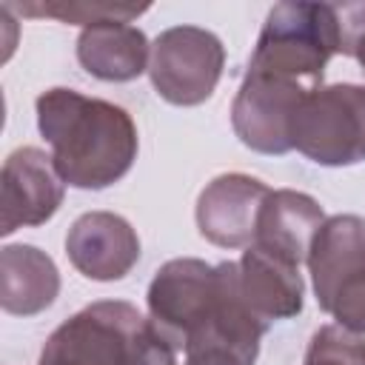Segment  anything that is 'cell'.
I'll use <instances>...</instances> for the list:
<instances>
[{
  "instance_id": "obj_1",
  "label": "cell",
  "mask_w": 365,
  "mask_h": 365,
  "mask_svg": "<svg viewBox=\"0 0 365 365\" xmlns=\"http://www.w3.org/2000/svg\"><path fill=\"white\" fill-rule=\"evenodd\" d=\"M37 128L63 182L86 191L114 185L137 160V128L125 108L74 88L37 97Z\"/></svg>"
},
{
  "instance_id": "obj_2",
  "label": "cell",
  "mask_w": 365,
  "mask_h": 365,
  "mask_svg": "<svg viewBox=\"0 0 365 365\" xmlns=\"http://www.w3.org/2000/svg\"><path fill=\"white\" fill-rule=\"evenodd\" d=\"M334 54H339L334 3L291 0L268 11L248 68L319 88Z\"/></svg>"
},
{
  "instance_id": "obj_3",
  "label": "cell",
  "mask_w": 365,
  "mask_h": 365,
  "mask_svg": "<svg viewBox=\"0 0 365 365\" xmlns=\"http://www.w3.org/2000/svg\"><path fill=\"white\" fill-rule=\"evenodd\" d=\"M308 268L319 308L339 328L365 334V220L328 217L311 242Z\"/></svg>"
},
{
  "instance_id": "obj_4",
  "label": "cell",
  "mask_w": 365,
  "mask_h": 365,
  "mask_svg": "<svg viewBox=\"0 0 365 365\" xmlns=\"http://www.w3.org/2000/svg\"><path fill=\"white\" fill-rule=\"evenodd\" d=\"M291 143L319 165L365 160V86L336 83L314 88L297 108Z\"/></svg>"
},
{
  "instance_id": "obj_5",
  "label": "cell",
  "mask_w": 365,
  "mask_h": 365,
  "mask_svg": "<svg viewBox=\"0 0 365 365\" xmlns=\"http://www.w3.org/2000/svg\"><path fill=\"white\" fill-rule=\"evenodd\" d=\"M148 319L123 299H103L66 319L43 345L40 365H128Z\"/></svg>"
},
{
  "instance_id": "obj_6",
  "label": "cell",
  "mask_w": 365,
  "mask_h": 365,
  "mask_svg": "<svg viewBox=\"0 0 365 365\" xmlns=\"http://www.w3.org/2000/svg\"><path fill=\"white\" fill-rule=\"evenodd\" d=\"M222 66L225 48L217 34L197 26H174L154 40L148 77L165 103L200 106L214 94Z\"/></svg>"
},
{
  "instance_id": "obj_7",
  "label": "cell",
  "mask_w": 365,
  "mask_h": 365,
  "mask_svg": "<svg viewBox=\"0 0 365 365\" xmlns=\"http://www.w3.org/2000/svg\"><path fill=\"white\" fill-rule=\"evenodd\" d=\"M222 288V262L208 265L194 257L165 262L148 285L151 325L182 354L185 336L208 317Z\"/></svg>"
},
{
  "instance_id": "obj_8",
  "label": "cell",
  "mask_w": 365,
  "mask_h": 365,
  "mask_svg": "<svg viewBox=\"0 0 365 365\" xmlns=\"http://www.w3.org/2000/svg\"><path fill=\"white\" fill-rule=\"evenodd\" d=\"M311 91L314 88L302 83L248 68L231 106V123L240 143L259 154L291 151V125Z\"/></svg>"
},
{
  "instance_id": "obj_9",
  "label": "cell",
  "mask_w": 365,
  "mask_h": 365,
  "mask_svg": "<svg viewBox=\"0 0 365 365\" xmlns=\"http://www.w3.org/2000/svg\"><path fill=\"white\" fill-rule=\"evenodd\" d=\"M63 185L46 151L34 145L11 151L0 174V234L51 220L63 205Z\"/></svg>"
},
{
  "instance_id": "obj_10",
  "label": "cell",
  "mask_w": 365,
  "mask_h": 365,
  "mask_svg": "<svg viewBox=\"0 0 365 365\" xmlns=\"http://www.w3.org/2000/svg\"><path fill=\"white\" fill-rule=\"evenodd\" d=\"M271 188L248 174H220L197 200V228L220 248H248Z\"/></svg>"
},
{
  "instance_id": "obj_11",
  "label": "cell",
  "mask_w": 365,
  "mask_h": 365,
  "mask_svg": "<svg viewBox=\"0 0 365 365\" xmlns=\"http://www.w3.org/2000/svg\"><path fill=\"white\" fill-rule=\"evenodd\" d=\"M71 265L97 282L123 279L140 259L137 231L111 211H88L74 220L66 237Z\"/></svg>"
},
{
  "instance_id": "obj_12",
  "label": "cell",
  "mask_w": 365,
  "mask_h": 365,
  "mask_svg": "<svg viewBox=\"0 0 365 365\" xmlns=\"http://www.w3.org/2000/svg\"><path fill=\"white\" fill-rule=\"evenodd\" d=\"M322 222L325 214L314 197L302 191L279 188L265 197L251 245L299 268V262H308L311 242L322 228Z\"/></svg>"
},
{
  "instance_id": "obj_13",
  "label": "cell",
  "mask_w": 365,
  "mask_h": 365,
  "mask_svg": "<svg viewBox=\"0 0 365 365\" xmlns=\"http://www.w3.org/2000/svg\"><path fill=\"white\" fill-rule=\"evenodd\" d=\"M237 265H240L242 297L259 319L271 325L274 319H288L302 311L305 288H302V277L297 265L257 245H248Z\"/></svg>"
},
{
  "instance_id": "obj_14",
  "label": "cell",
  "mask_w": 365,
  "mask_h": 365,
  "mask_svg": "<svg viewBox=\"0 0 365 365\" xmlns=\"http://www.w3.org/2000/svg\"><path fill=\"white\" fill-rule=\"evenodd\" d=\"M80 66L108 83H128L148 71V40L137 26L106 20L80 31L77 37Z\"/></svg>"
},
{
  "instance_id": "obj_15",
  "label": "cell",
  "mask_w": 365,
  "mask_h": 365,
  "mask_svg": "<svg viewBox=\"0 0 365 365\" xmlns=\"http://www.w3.org/2000/svg\"><path fill=\"white\" fill-rule=\"evenodd\" d=\"M60 294L54 259L34 245H6L0 251V305L14 317L46 311Z\"/></svg>"
},
{
  "instance_id": "obj_16",
  "label": "cell",
  "mask_w": 365,
  "mask_h": 365,
  "mask_svg": "<svg viewBox=\"0 0 365 365\" xmlns=\"http://www.w3.org/2000/svg\"><path fill=\"white\" fill-rule=\"evenodd\" d=\"M148 6H125V3H77V0H57V3H23L17 6L20 14L29 17H57L63 23H80V26H94L106 20H120L128 23L140 17Z\"/></svg>"
},
{
  "instance_id": "obj_17",
  "label": "cell",
  "mask_w": 365,
  "mask_h": 365,
  "mask_svg": "<svg viewBox=\"0 0 365 365\" xmlns=\"http://www.w3.org/2000/svg\"><path fill=\"white\" fill-rule=\"evenodd\" d=\"M302 365H365V334L322 325L311 336Z\"/></svg>"
},
{
  "instance_id": "obj_18",
  "label": "cell",
  "mask_w": 365,
  "mask_h": 365,
  "mask_svg": "<svg viewBox=\"0 0 365 365\" xmlns=\"http://www.w3.org/2000/svg\"><path fill=\"white\" fill-rule=\"evenodd\" d=\"M339 54L356 57L365 71V3H334Z\"/></svg>"
},
{
  "instance_id": "obj_19",
  "label": "cell",
  "mask_w": 365,
  "mask_h": 365,
  "mask_svg": "<svg viewBox=\"0 0 365 365\" xmlns=\"http://www.w3.org/2000/svg\"><path fill=\"white\" fill-rule=\"evenodd\" d=\"M128 365H180V351L151 325H145V331L140 334L134 354L128 359Z\"/></svg>"
}]
</instances>
